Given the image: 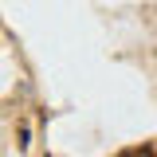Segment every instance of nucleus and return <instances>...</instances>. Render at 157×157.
Instances as JSON below:
<instances>
[{
  "instance_id": "obj_1",
  "label": "nucleus",
  "mask_w": 157,
  "mask_h": 157,
  "mask_svg": "<svg viewBox=\"0 0 157 157\" xmlns=\"http://www.w3.org/2000/svg\"><path fill=\"white\" fill-rule=\"evenodd\" d=\"M126 157H134V153H126Z\"/></svg>"
}]
</instances>
